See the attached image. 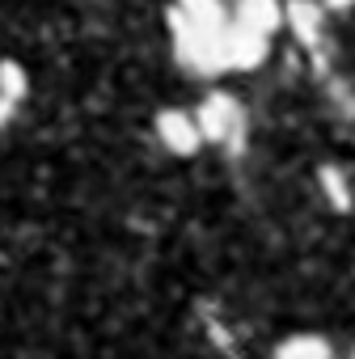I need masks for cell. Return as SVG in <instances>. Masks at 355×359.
Returning <instances> with one entry per match:
<instances>
[{
  "label": "cell",
  "instance_id": "5b68a950",
  "mask_svg": "<svg viewBox=\"0 0 355 359\" xmlns=\"http://www.w3.org/2000/svg\"><path fill=\"white\" fill-rule=\"evenodd\" d=\"M229 13H233V22H241L250 30H262L271 39L288 22V5H283V0H229Z\"/></svg>",
  "mask_w": 355,
  "mask_h": 359
},
{
  "label": "cell",
  "instance_id": "52a82bcc",
  "mask_svg": "<svg viewBox=\"0 0 355 359\" xmlns=\"http://www.w3.org/2000/svg\"><path fill=\"white\" fill-rule=\"evenodd\" d=\"M271 359H334V346H330V338L300 330V334L279 338L275 351H271Z\"/></svg>",
  "mask_w": 355,
  "mask_h": 359
},
{
  "label": "cell",
  "instance_id": "6da1fadb",
  "mask_svg": "<svg viewBox=\"0 0 355 359\" xmlns=\"http://www.w3.org/2000/svg\"><path fill=\"white\" fill-rule=\"evenodd\" d=\"M225 30L229 26H203L191 22L178 9H169V39H173V60L195 76H225Z\"/></svg>",
  "mask_w": 355,
  "mask_h": 359
},
{
  "label": "cell",
  "instance_id": "7a4b0ae2",
  "mask_svg": "<svg viewBox=\"0 0 355 359\" xmlns=\"http://www.w3.org/2000/svg\"><path fill=\"white\" fill-rule=\"evenodd\" d=\"M195 118H199L203 140H208L212 148H220V152H241V148H246L250 118H246V106H241L233 93H225V89L208 93V97L195 106Z\"/></svg>",
  "mask_w": 355,
  "mask_h": 359
},
{
  "label": "cell",
  "instance_id": "3957f363",
  "mask_svg": "<svg viewBox=\"0 0 355 359\" xmlns=\"http://www.w3.org/2000/svg\"><path fill=\"white\" fill-rule=\"evenodd\" d=\"M152 131H156L161 148H169L173 156H195V152L208 144V140H203V127H199V118H195V110H182V106L156 110Z\"/></svg>",
  "mask_w": 355,
  "mask_h": 359
},
{
  "label": "cell",
  "instance_id": "ba28073f",
  "mask_svg": "<svg viewBox=\"0 0 355 359\" xmlns=\"http://www.w3.org/2000/svg\"><path fill=\"white\" fill-rule=\"evenodd\" d=\"M169 9H178L191 22H203V26H229V18H233L225 0H173Z\"/></svg>",
  "mask_w": 355,
  "mask_h": 359
},
{
  "label": "cell",
  "instance_id": "277c9868",
  "mask_svg": "<svg viewBox=\"0 0 355 359\" xmlns=\"http://www.w3.org/2000/svg\"><path fill=\"white\" fill-rule=\"evenodd\" d=\"M267 55H271V34L250 30V26L229 18V30H225V64H229V72H250V68L267 64Z\"/></svg>",
  "mask_w": 355,
  "mask_h": 359
},
{
  "label": "cell",
  "instance_id": "9c48e42d",
  "mask_svg": "<svg viewBox=\"0 0 355 359\" xmlns=\"http://www.w3.org/2000/svg\"><path fill=\"white\" fill-rule=\"evenodd\" d=\"M351 359H355V351H351Z\"/></svg>",
  "mask_w": 355,
  "mask_h": 359
},
{
  "label": "cell",
  "instance_id": "8992f818",
  "mask_svg": "<svg viewBox=\"0 0 355 359\" xmlns=\"http://www.w3.org/2000/svg\"><path fill=\"white\" fill-rule=\"evenodd\" d=\"M26 93H30L26 68H22V64H13V60H0V127H5V123L22 110Z\"/></svg>",
  "mask_w": 355,
  "mask_h": 359
}]
</instances>
